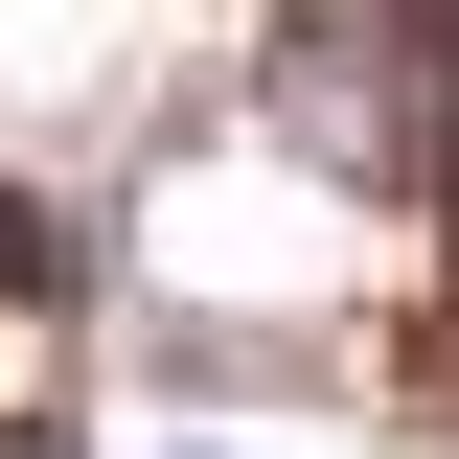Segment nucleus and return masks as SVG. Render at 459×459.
I'll return each mask as SVG.
<instances>
[{"label":"nucleus","instance_id":"nucleus-1","mask_svg":"<svg viewBox=\"0 0 459 459\" xmlns=\"http://www.w3.org/2000/svg\"><path fill=\"white\" fill-rule=\"evenodd\" d=\"M69 276H92V253H69V230L23 207V184H0V299H69Z\"/></svg>","mask_w":459,"mask_h":459}]
</instances>
